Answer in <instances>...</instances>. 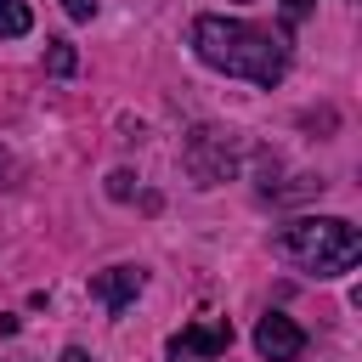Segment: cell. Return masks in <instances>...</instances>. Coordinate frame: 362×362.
Here are the masks:
<instances>
[{
  "instance_id": "obj_1",
  "label": "cell",
  "mask_w": 362,
  "mask_h": 362,
  "mask_svg": "<svg viewBox=\"0 0 362 362\" xmlns=\"http://www.w3.org/2000/svg\"><path fill=\"white\" fill-rule=\"evenodd\" d=\"M192 51L198 62H209L226 79H249V85H277L288 74V45L243 17H198L192 23Z\"/></svg>"
},
{
  "instance_id": "obj_2",
  "label": "cell",
  "mask_w": 362,
  "mask_h": 362,
  "mask_svg": "<svg viewBox=\"0 0 362 362\" xmlns=\"http://www.w3.org/2000/svg\"><path fill=\"white\" fill-rule=\"evenodd\" d=\"M277 249H283V260H294L300 272L328 283V277H345L362 260V232L339 215H300V221L283 226Z\"/></svg>"
},
{
  "instance_id": "obj_3",
  "label": "cell",
  "mask_w": 362,
  "mask_h": 362,
  "mask_svg": "<svg viewBox=\"0 0 362 362\" xmlns=\"http://www.w3.org/2000/svg\"><path fill=\"white\" fill-rule=\"evenodd\" d=\"M181 164H187V175L198 187H221V181L238 175V136L221 130V124H198L181 141Z\"/></svg>"
},
{
  "instance_id": "obj_4",
  "label": "cell",
  "mask_w": 362,
  "mask_h": 362,
  "mask_svg": "<svg viewBox=\"0 0 362 362\" xmlns=\"http://www.w3.org/2000/svg\"><path fill=\"white\" fill-rule=\"evenodd\" d=\"M255 351H260V362H300L305 356V328L283 311H266L255 322Z\"/></svg>"
},
{
  "instance_id": "obj_5",
  "label": "cell",
  "mask_w": 362,
  "mask_h": 362,
  "mask_svg": "<svg viewBox=\"0 0 362 362\" xmlns=\"http://www.w3.org/2000/svg\"><path fill=\"white\" fill-rule=\"evenodd\" d=\"M90 294H96L113 317H124V305L141 294V266H107V272H96V277H90Z\"/></svg>"
},
{
  "instance_id": "obj_6",
  "label": "cell",
  "mask_w": 362,
  "mask_h": 362,
  "mask_svg": "<svg viewBox=\"0 0 362 362\" xmlns=\"http://www.w3.org/2000/svg\"><path fill=\"white\" fill-rule=\"evenodd\" d=\"M175 345L192 351V356H226V345H232V322H226V317H215V322H192V328L175 334Z\"/></svg>"
},
{
  "instance_id": "obj_7",
  "label": "cell",
  "mask_w": 362,
  "mask_h": 362,
  "mask_svg": "<svg viewBox=\"0 0 362 362\" xmlns=\"http://www.w3.org/2000/svg\"><path fill=\"white\" fill-rule=\"evenodd\" d=\"M34 28V11L23 0H0V40H23Z\"/></svg>"
},
{
  "instance_id": "obj_8",
  "label": "cell",
  "mask_w": 362,
  "mask_h": 362,
  "mask_svg": "<svg viewBox=\"0 0 362 362\" xmlns=\"http://www.w3.org/2000/svg\"><path fill=\"white\" fill-rule=\"evenodd\" d=\"M45 45H51V51H45V68H51L57 79H68V74L79 68V57H74V45H68V40H45Z\"/></svg>"
},
{
  "instance_id": "obj_9",
  "label": "cell",
  "mask_w": 362,
  "mask_h": 362,
  "mask_svg": "<svg viewBox=\"0 0 362 362\" xmlns=\"http://www.w3.org/2000/svg\"><path fill=\"white\" fill-rule=\"evenodd\" d=\"M311 6H317V0H283V23H288V28H294V23H305V17H311Z\"/></svg>"
},
{
  "instance_id": "obj_10",
  "label": "cell",
  "mask_w": 362,
  "mask_h": 362,
  "mask_svg": "<svg viewBox=\"0 0 362 362\" xmlns=\"http://www.w3.org/2000/svg\"><path fill=\"white\" fill-rule=\"evenodd\" d=\"M62 11H68L74 23H90V17H96V0H62Z\"/></svg>"
},
{
  "instance_id": "obj_11",
  "label": "cell",
  "mask_w": 362,
  "mask_h": 362,
  "mask_svg": "<svg viewBox=\"0 0 362 362\" xmlns=\"http://www.w3.org/2000/svg\"><path fill=\"white\" fill-rule=\"evenodd\" d=\"M107 192H113V198H130V170H113V175H107Z\"/></svg>"
},
{
  "instance_id": "obj_12",
  "label": "cell",
  "mask_w": 362,
  "mask_h": 362,
  "mask_svg": "<svg viewBox=\"0 0 362 362\" xmlns=\"http://www.w3.org/2000/svg\"><path fill=\"white\" fill-rule=\"evenodd\" d=\"M170 362H198V356H192V351H181V345L170 339Z\"/></svg>"
},
{
  "instance_id": "obj_13",
  "label": "cell",
  "mask_w": 362,
  "mask_h": 362,
  "mask_svg": "<svg viewBox=\"0 0 362 362\" xmlns=\"http://www.w3.org/2000/svg\"><path fill=\"white\" fill-rule=\"evenodd\" d=\"M62 362H90V351H79V345H68V351H62Z\"/></svg>"
},
{
  "instance_id": "obj_14",
  "label": "cell",
  "mask_w": 362,
  "mask_h": 362,
  "mask_svg": "<svg viewBox=\"0 0 362 362\" xmlns=\"http://www.w3.org/2000/svg\"><path fill=\"white\" fill-rule=\"evenodd\" d=\"M6 175H11V164H6V153H0V187H6Z\"/></svg>"
}]
</instances>
